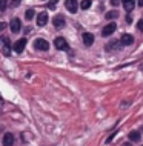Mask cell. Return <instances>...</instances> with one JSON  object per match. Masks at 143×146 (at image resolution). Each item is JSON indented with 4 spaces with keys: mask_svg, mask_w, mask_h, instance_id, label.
Instances as JSON below:
<instances>
[{
    "mask_svg": "<svg viewBox=\"0 0 143 146\" xmlns=\"http://www.w3.org/2000/svg\"><path fill=\"white\" fill-rule=\"evenodd\" d=\"M116 29H117L116 22H111V23H108L106 26H103V29H102V35L108 37V35H111V34H114V33H116Z\"/></svg>",
    "mask_w": 143,
    "mask_h": 146,
    "instance_id": "cell-1",
    "label": "cell"
},
{
    "mask_svg": "<svg viewBox=\"0 0 143 146\" xmlns=\"http://www.w3.org/2000/svg\"><path fill=\"white\" fill-rule=\"evenodd\" d=\"M54 46H55L59 51H66V49L69 48V46H68V42H66L63 37H57V38H55V40H54Z\"/></svg>",
    "mask_w": 143,
    "mask_h": 146,
    "instance_id": "cell-2",
    "label": "cell"
},
{
    "mask_svg": "<svg viewBox=\"0 0 143 146\" xmlns=\"http://www.w3.org/2000/svg\"><path fill=\"white\" fill-rule=\"evenodd\" d=\"M34 46L39 51H48V49H49V43H48L45 38H35V40H34Z\"/></svg>",
    "mask_w": 143,
    "mask_h": 146,
    "instance_id": "cell-3",
    "label": "cell"
},
{
    "mask_svg": "<svg viewBox=\"0 0 143 146\" xmlns=\"http://www.w3.org/2000/svg\"><path fill=\"white\" fill-rule=\"evenodd\" d=\"M65 8L69 11L71 14H75V13H77V9H78L77 0H66V2H65Z\"/></svg>",
    "mask_w": 143,
    "mask_h": 146,
    "instance_id": "cell-4",
    "label": "cell"
},
{
    "mask_svg": "<svg viewBox=\"0 0 143 146\" xmlns=\"http://www.w3.org/2000/svg\"><path fill=\"white\" fill-rule=\"evenodd\" d=\"M25 46H26V38H20V40H17V42L14 43L13 49H14V52L20 54V52H23V49H25Z\"/></svg>",
    "mask_w": 143,
    "mask_h": 146,
    "instance_id": "cell-5",
    "label": "cell"
},
{
    "mask_svg": "<svg viewBox=\"0 0 143 146\" xmlns=\"http://www.w3.org/2000/svg\"><path fill=\"white\" fill-rule=\"evenodd\" d=\"M9 28H11V31H13L14 34H17L19 31L22 29V22L19 20V19H13V20H11V25H9Z\"/></svg>",
    "mask_w": 143,
    "mask_h": 146,
    "instance_id": "cell-6",
    "label": "cell"
},
{
    "mask_svg": "<svg viewBox=\"0 0 143 146\" xmlns=\"http://www.w3.org/2000/svg\"><path fill=\"white\" fill-rule=\"evenodd\" d=\"M2 143H3V146H13L14 145V135L11 132H6L2 139Z\"/></svg>",
    "mask_w": 143,
    "mask_h": 146,
    "instance_id": "cell-7",
    "label": "cell"
},
{
    "mask_svg": "<svg viewBox=\"0 0 143 146\" xmlns=\"http://www.w3.org/2000/svg\"><path fill=\"white\" fill-rule=\"evenodd\" d=\"M65 23H66L65 22V17H63L62 14H59V15H55V17H54V26L57 29H62L63 26H65Z\"/></svg>",
    "mask_w": 143,
    "mask_h": 146,
    "instance_id": "cell-8",
    "label": "cell"
},
{
    "mask_svg": "<svg viewBox=\"0 0 143 146\" xmlns=\"http://www.w3.org/2000/svg\"><path fill=\"white\" fill-rule=\"evenodd\" d=\"M46 23H48V13L43 11V13H40L37 15V25L39 26H45Z\"/></svg>",
    "mask_w": 143,
    "mask_h": 146,
    "instance_id": "cell-9",
    "label": "cell"
},
{
    "mask_svg": "<svg viewBox=\"0 0 143 146\" xmlns=\"http://www.w3.org/2000/svg\"><path fill=\"white\" fill-rule=\"evenodd\" d=\"M0 43L3 45V52H5V56H9V52H11L9 51V38L2 35V37H0Z\"/></svg>",
    "mask_w": 143,
    "mask_h": 146,
    "instance_id": "cell-10",
    "label": "cell"
},
{
    "mask_svg": "<svg viewBox=\"0 0 143 146\" xmlns=\"http://www.w3.org/2000/svg\"><path fill=\"white\" fill-rule=\"evenodd\" d=\"M132 42H134V37L131 34H123L122 35V40H120V43L123 46H128V45H132Z\"/></svg>",
    "mask_w": 143,
    "mask_h": 146,
    "instance_id": "cell-11",
    "label": "cell"
},
{
    "mask_svg": "<svg viewBox=\"0 0 143 146\" xmlns=\"http://www.w3.org/2000/svg\"><path fill=\"white\" fill-rule=\"evenodd\" d=\"M83 43L85 46H91L94 43V35L91 33H83Z\"/></svg>",
    "mask_w": 143,
    "mask_h": 146,
    "instance_id": "cell-12",
    "label": "cell"
},
{
    "mask_svg": "<svg viewBox=\"0 0 143 146\" xmlns=\"http://www.w3.org/2000/svg\"><path fill=\"white\" fill-rule=\"evenodd\" d=\"M122 2H123V6H125V9L128 11V13L134 9V3H136L134 0H122Z\"/></svg>",
    "mask_w": 143,
    "mask_h": 146,
    "instance_id": "cell-13",
    "label": "cell"
},
{
    "mask_svg": "<svg viewBox=\"0 0 143 146\" xmlns=\"http://www.w3.org/2000/svg\"><path fill=\"white\" fill-rule=\"evenodd\" d=\"M105 17L108 19V20H112V19H117V17H118V11H117V9L108 11V13H106V15H105Z\"/></svg>",
    "mask_w": 143,
    "mask_h": 146,
    "instance_id": "cell-14",
    "label": "cell"
},
{
    "mask_svg": "<svg viewBox=\"0 0 143 146\" xmlns=\"http://www.w3.org/2000/svg\"><path fill=\"white\" fill-rule=\"evenodd\" d=\"M129 140L131 141H140V132H138V131L129 132Z\"/></svg>",
    "mask_w": 143,
    "mask_h": 146,
    "instance_id": "cell-15",
    "label": "cell"
},
{
    "mask_svg": "<svg viewBox=\"0 0 143 146\" xmlns=\"http://www.w3.org/2000/svg\"><path fill=\"white\" fill-rule=\"evenodd\" d=\"M80 8L82 9H88V8H91V0H83V2L80 3Z\"/></svg>",
    "mask_w": 143,
    "mask_h": 146,
    "instance_id": "cell-16",
    "label": "cell"
},
{
    "mask_svg": "<svg viewBox=\"0 0 143 146\" xmlns=\"http://www.w3.org/2000/svg\"><path fill=\"white\" fill-rule=\"evenodd\" d=\"M35 15V13H34V9H28L26 13H25V17H26V20H31Z\"/></svg>",
    "mask_w": 143,
    "mask_h": 146,
    "instance_id": "cell-17",
    "label": "cell"
},
{
    "mask_svg": "<svg viewBox=\"0 0 143 146\" xmlns=\"http://www.w3.org/2000/svg\"><path fill=\"white\" fill-rule=\"evenodd\" d=\"M8 5V0H0V8H2L3 11H5V8Z\"/></svg>",
    "mask_w": 143,
    "mask_h": 146,
    "instance_id": "cell-18",
    "label": "cell"
},
{
    "mask_svg": "<svg viewBox=\"0 0 143 146\" xmlns=\"http://www.w3.org/2000/svg\"><path fill=\"white\" fill-rule=\"evenodd\" d=\"M20 2H22V0H13V2H11V6H13V8L19 6V5H20Z\"/></svg>",
    "mask_w": 143,
    "mask_h": 146,
    "instance_id": "cell-19",
    "label": "cell"
},
{
    "mask_svg": "<svg viewBox=\"0 0 143 146\" xmlns=\"http://www.w3.org/2000/svg\"><path fill=\"white\" fill-rule=\"evenodd\" d=\"M116 134H117V131H116V132H112V134H111V135L108 137V139H106V143H111V140H112V139H114V137H116Z\"/></svg>",
    "mask_w": 143,
    "mask_h": 146,
    "instance_id": "cell-20",
    "label": "cell"
},
{
    "mask_svg": "<svg viewBox=\"0 0 143 146\" xmlns=\"http://www.w3.org/2000/svg\"><path fill=\"white\" fill-rule=\"evenodd\" d=\"M137 29L138 31H143V20H140V22L137 23Z\"/></svg>",
    "mask_w": 143,
    "mask_h": 146,
    "instance_id": "cell-21",
    "label": "cell"
},
{
    "mask_svg": "<svg viewBox=\"0 0 143 146\" xmlns=\"http://www.w3.org/2000/svg\"><path fill=\"white\" fill-rule=\"evenodd\" d=\"M118 3H120V0H111V5H112V6H116V8H117Z\"/></svg>",
    "mask_w": 143,
    "mask_h": 146,
    "instance_id": "cell-22",
    "label": "cell"
},
{
    "mask_svg": "<svg viewBox=\"0 0 143 146\" xmlns=\"http://www.w3.org/2000/svg\"><path fill=\"white\" fill-rule=\"evenodd\" d=\"M5 28H6V23L5 22H0V31H3Z\"/></svg>",
    "mask_w": 143,
    "mask_h": 146,
    "instance_id": "cell-23",
    "label": "cell"
},
{
    "mask_svg": "<svg viewBox=\"0 0 143 146\" xmlns=\"http://www.w3.org/2000/svg\"><path fill=\"white\" fill-rule=\"evenodd\" d=\"M57 2H59V0H51V3H53V5H55Z\"/></svg>",
    "mask_w": 143,
    "mask_h": 146,
    "instance_id": "cell-24",
    "label": "cell"
},
{
    "mask_svg": "<svg viewBox=\"0 0 143 146\" xmlns=\"http://www.w3.org/2000/svg\"><path fill=\"white\" fill-rule=\"evenodd\" d=\"M138 5H140V6H143V0H138Z\"/></svg>",
    "mask_w": 143,
    "mask_h": 146,
    "instance_id": "cell-25",
    "label": "cell"
},
{
    "mask_svg": "<svg viewBox=\"0 0 143 146\" xmlns=\"http://www.w3.org/2000/svg\"><path fill=\"white\" fill-rule=\"evenodd\" d=\"M122 146H131V145H129V143H123Z\"/></svg>",
    "mask_w": 143,
    "mask_h": 146,
    "instance_id": "cell-26",
    "label": "cell"
},
{
    "mask_svg": "<svg viewBox=\"0 0 143 146\" xmlns=\"http://www.w3.org/2000/svg\"><path fill=\"white\" fill-rule=\"evenodd\" d=\"M142 146H143V145H142Z\"/></svg>",
    "mask_w": 143,
    "mask_h": 146,
    "instance_id": "cell-27",
    "label": "cell"
}]
</instances>
